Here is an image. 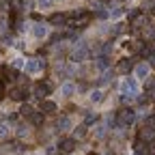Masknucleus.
I'll return each mask as SVG.
<instances>
[{
	"label": "nucleus",
	"mask_w": 155,
	"mask_h": 155,
	"mask_svg": "<svg viewBox=\"0 0 155 155\" xmlns=\"http://www.w3.org/2000/svg\"><path fill=\"white\" fill-rule=\"evenodd\" d=\"M26 73H30V75H35V73H41L43 71V61L41 58H30V61H26Z\"/></svg>",
	"instance_id": "nucleus-2"
},
{
	"label": "nucleus",
	"mask_w": 155,
	"mask_h": 155,
	"mask_svg": "<svg viewBox=\"0 0 155 155\" xmlns=\"http://www.w3.org/2000/svg\"><path fill=\"white\" fill-rule=\"evenodd\" d=\"M30 123H32V125H41V123H43V116H41V112H35V114L30 116Z\"/></svg>",
	"instance_id": "nucleus-14"
},
{
	"label": "nucleus",
	"mask_w": 155,
	"mask_h": 155,
	"mask_svg": "<svg viewBox=\"0 0 155 155\" xmlns=\"http://www.w3.org/2000/svg\"><path fill=\"white\" fill-rule=\"evenodd\" d=\"M104 97H106V95H104V91L95 88V91L91 93V101H93V104H101V101H104Z\"/></svg>",
	"instance_id": "nucleus-7"
},
{
	"label": "nucleus",
	"mask_w": 155,
	"mask_h": 155,
	"mask_svg": "<svg viewBox=\"0 0 155 155\" xmlns=\"http://www.w3.org/2000/svg\"><path fill=\"white\" fill-rule=\"evenodd\" d=\"M84 58H86V50H75L73 56H71V61L73 63H80V61H84Z\"/></svg>",
	"instance_id": "nucleus-12"
},
{
	"label": "nucleus",
	"mask_w": 155,
	"mask_h": 155,
	"mask_svg": "<svg viewBox=\"0 0 155 155\" xmlns=\"http://www.w3.org/2000/svg\"><path fill=\"white\" fill-rule=\"evenodd\" d=\"M15 71L17 69H22V67H26V63H24V58H15V61H13V65H11Z\"/></svg>",
	"instance_id": "nucleus-16"
},
{
	"label": "nucleus",
	"mask_w": 155,
	"mask_h": 155,
	"mask_svg": "<svg viewBox=\"0 0 155 155\" xmlns=\"http://www.w3.org/2000/svg\"><path fill=\"white\" fill-rule=\"evenodd\" d=\"M61 93H63L65 97H71V95L75 93V86H73L71 82H65V84H63V88H61Z\"/></svg>",
	"instance_id": "nucleus-9"
},
{
	"label": "nucleus",
	"mask_w": 155,
	"mask_h": 155,
	"mask_svg": "<svg viewBox=\"0 0 155 155\" xmlns=\"http://www.w3.org/2000/svg\"><path fill=\"white\" fill-rule=\"evenodd\" d=\"M134 75L138 78V80H147V78L151 75V67H149L147 63H138V65H136V69H134Z\"/></svg>",
	"instance_id": "nucleus-3"
},
{
	"label": "nucleus",
	"mask_w": 155,
	"mask_h": 155,
	"mask_svg": "<svg viewBox=\"0 0 155 155\" xmlns=\"http://www.w3.org/2000/svg\"><path fill=\"white\" fill-rule=\"evenodd\" d=\"M19 114H22V116H26V119H30V116L35 114V110H32L28 104H24V106H22V110H19Z\"/></svg>",
	"instance_id": "nucleus-13"
},
{
	"label": "nucleus",
	"mask_w": 155,
	"mask_h": 155,
	"mask_svg": "<svg viewBox=\"0 0 155 155\" xmlns=\"http://www.w3.org/2000/svg\"><path fill=\"white\" fill-rule=\"evenodd\" d=\"M52 2L54 0H37V7L45 11V9H52Z\"/></svg>",
	"instance_id": "nucleus-15"
},
{
	"label": "nucleus",
	"mask_w": 155,
	"mask_h": 155,
	"mask_svg": "<svg viewBox=\"0 0 155 155\" xmlns=\"http://www.w3.org/2000/svg\"><path fill=\"white\" fill-rule=\"evenodd\" d=\"M7 129H9V127H7L5 123H0V138H5V136H7Z\"/></svg>",
	"instance_id": "nucleus-18"
},
{
	"label": "nucleus",
	"mask_w": 155,
	"mask_h": 155,
	"mask_svg": "<svg viewBox=\"0 0 155 155\" xmlns=\"http://www.w3.org/2000/svg\"><path fill=\"white\" fill-rule=\"evenodd\" d=\"M9 97L13 101H26V97H28V91L26 88H22V86H15V88H11V93H9Z\"/></svg>",
	"instance_id": "nucleus-4"
},
{
	"label": "nucleus",
	"mask_w": 155,
	"mask_h": 155,
	"mask_svg": "<svg viewBox=\"0 0 155 155\" xmlns=\"http://www.w3.org/2000/svg\"><path fill=\"white\" fill-rule=\"evenodd\" d=\"M41 110H43L45 114H52V112H56V104H54V101H48V99H45V101L41 104Z\"/></svg>",
	"instance_id": "nucleus-10"
},
{
	"label": "nucleus",
	"mask_w": 155,
	"mask_h": 155,
	"mask_svg": "<svg viewBox=\"0 0 155 155\" xmlns=\"http://www.w3.org/2000/svg\"><path fill=\"white\" fill-rule=\"evenodd\" d=\"M17 134L19 136H26V127H17Z\"/></svg>",
	"instance_id": "nucleus-19"
},
{
	"label": "nucleus",
	"mask_w": 155,
	"mask_h": 155,
	"mask_svg": "<svg viewBox=\"0 0 155 155\" xmlns=\"http://www.w3.org/2000/svg\"><path fill=\"white\" fill-rule=\"evenodd\" d=\"M48 32H50V30H48L45 24H35V26H32V37H35V39H45Z\"/></svg>",
	"instance_id": "nucleus-5"
},
{
	"label": "nucleus",
	"mask_w": 155,
	"mask_h": 155,
	"mask_svg": "<svg viewBox=\"0 0 155 155\" xmlns=\"http://www.w3.org/2000/svg\"><path fill=\"white\" fill-rule=\"evenodd\" d=\"M50 82H39L37 86H35V97H45V95H50Z\"/></svg>",
	"instance_id": "nucleus-6"
},
{
	"label": "nucleus",
	"mask_w": 155,
	"mask_h": 155,
	"mask_svg": "<svg viewBox=\"0 0 155 155\" xmlns=\"http://www.w3.org/2000/svg\"><path fill=\"white\" fill-rule=\"evenodd\" d=\"M56 127L61 129V131H67L69 127H71V121H69V116H63V119H58V123H56Z\"/></svg>",
	"instance_id": "nucleus-8"
},
{
	"label": "nucleus",
	"mask_w": 155,
	"mask_h": 155,
	"mask_svg": "<svg viewBox=\"0 0 155 155\" xmlns=\"http://www.w3.org/2000/svg\"><path fill=\"white\" fill-rule=\"evenodd\" d=\"M121 95H125V97L138 95V82H136V78H125L121 82Z\"/></svg>",
	"instance_id": "nucleus-1"
},
{
	"label": "nucleus",
	"mask_w": 155,
	"mask_h": 155,
	"mask_svg": "<svg viewBox=\"0 0 155 155\" xmlns=\"http://www.w3.org/2000/svg\"><path fill=\"white\" fill-rule=\"evenodd\" d=\"M63 22H65V15H61V13L52 15V24H63Z\"/></svg>",
	"instance_id": "nucleus-17"
},
{
	"label": "nucleus",
	"mask_w": 155,
	"mask_h": 155,
	"mask_svg": "<svg viewBox=\"0 0 155 155\" xmlns=\"http://www.w3.org/2000/svg\"><path fill=\"white\" fill-rule=\"evenodd\" d=\"M58 147H61V151L63 153H69V151H73V140H61V144H58Z\"/></svg>",
	"instance_id": "nucleus-11"
},
{
	"label": "nucleus",
	"mask_w": 155,
	"mask_h": 155,
	"mask_svg": "<svg viewBox=\"0 0 155 155\" xmlns=\"http://www.w3.org/2000/svg\"><path fill=\"white\" fill-rule=\"evenodd\" d=\"M2 95H5V86H2V82H0V99H2Z\"/></svg>",
	"instance_id": "nucleus-20"
}]
</instances>
